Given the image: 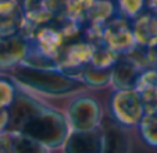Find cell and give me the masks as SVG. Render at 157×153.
Listing matches in <instances>:
<instances>
[{"label":"cell","instance_id":"obj_14","mask_svg":"<svg viewBox=\"0 0 157 153\" xmlns=\"http://www.w3.org/2000/svg\"><path fill=\"white\" fill-rule=\"evenodd\" d=\"M117 7L111 0H95L86 14V24L104 27L116 17Z\"/></svg>","mask_w":157,"mask_h":153},{"label":"cell","instance_id":"obj_15","mask_svg":"<svg viewBox=\"0 0 157 153\" xmlns=\"http://www.w3.org/2000/svg\"><path fill=\"white\" fill-rule=\"evenodd\" d=\"M135 91L140 95L145 103L157 97V68H147L140 73L136 84Z\"/></svg>","mask_w":157,"mask_h":153},{"label":"cell","instance_id":"obj_24","mask_svg":"<svg viewBox=\"0 0 157 153\" xmlns=\"http://www.w3.org/2000/svg\"><path fill=\"white\" fill-rule=\"evenodd\" d=\"M0 153H14L10 132L0 134Z\"/></svg>","mask_w":157,"mask_h":153},{"label":"cell","instance_id":"obj_1","mask_svg":"<svg viewBox=\"0 0 157 153\" xmlns=\"http://www.w3.org/2000/svg\"><path fill=\"white\" fill-rule=\"evenodd\" d=\"M13 76L21 85L48 95H67L86 86L78 76L68 75L59 68L33 67L25 63L13 68Z\"/></svg>","mask_w":157,"mask_h":153},{"label":"cell","instance_id":"obj_3","mask_svg":"<svg viewBox=\"0 0 157 153\" xmlns=\"http://www.w3.org/2000/svg\"><path fill=\"white\" fill-rule=\"evenodd\" d=\"M111 113L121 125H139L146 114L145 102L135 89L116 91L111 99Z\"/></svg>","mask_w":157,"mask_h":153},{"label":"cell","instance_id":"obj_5","mask_svg":"<svg viewBox=\"0 0 157 153\" xmlns=\"http://www.w3.org/2000/svg\"><path fill=\"white\" fill-rule=\"evenodd\" d=\"M103 45L118 54L128 53L136 46L129 20L118 15L109 21L103 27Z\"/></svg>","mask_w":157,"mask_h":153},{"label":"cell","instance_id":"obj_12","mask_svg":"<svg viewBox=\"0 0 157 153\" xmlns=\"http://www.w3.org/2000/svg\"><path fill=\"white\" fill-rule=\"evenodd\" d=\"M21 7L27 24L33 29L49 25L54 21L49 0H21Z\"/></svg>","mask_w":157,"mask_h":153},{"label":"cell","instance_id":"obj_7","mask_svg":"<svg viewBox=\"0 0 157 153\" xmlns=\"http://www.w3.org/2000/svg\"><path fill=\"white\" fill-rule=\"evenodd\" d=\"M95 46L86 41L71 42L65 45L60 54L57 68L64 73L70 70H82L92 60Z\"/></svg>","mask_w":157,"mask_h":153},{"label":"cell","instance_id":"obj_21","mask_svg":"<svg viewBox=\"0 0 157 153\" xmlns=\"http://www.w3.org/2000/svg\"><path fill=\"white\" fill-rule=\"evenodd\" d=\"M116 2L120 15L131 21L142 15L147 6V0H116Z\"/></svg>","mask_w":157,"mask_h":153},{"label":"cell","instance_id":"obj_11","mask_svg":"<svg viewBox=\"0 0 157 153\" xmlns=\"http://www.w3.org/2000/svg\"><path fill=\"white\" fill-rule=\"evenodd\" d=\"M132 31L136 45L157 49V15L151 11L143 13L132 21Z\"/></svg>","mask_w":157,"mask_h":153},{"label":"cell","instance_id":"obj_22","mask_svg":"<svg viewBox=\"0 0 157 153\" xmlns=\"http://www.w3.org/2000/svg\"><path fill=\"white\" fill-rule=\"evenodd\" d=\"M139 131L146 145L150 147H157V116L145 114L139 123Z\"/></svg>","mask_w":157,"mask_h":153},{"label":"cell","instance_id":"obj_26","mask_svg":"<svg viewBox=\"0 0 157 153\" xmlns=\"http://www.w3.org/2000/svg\"><path fill=\"white\" fill-rule=\"evenodd\" d=\"M145 110H146V114L157 116V97L147 102V103H145Z\"/></svg>","mask_w":157,"mask_h":153},{"label":"cell","instance_id":"obj_19","mask_svg":"<svg viewBox=\"0 0 157 153\" xmlns=\"http://www.w3.org/2000/svg\"><path fill=\"white\" fill-rule=\"evenodd\" d=\"M114 68V67H113ZM113 68L109 70H100V68L93 67L90 63L81 70V80L85 82V85L89 86H106L109 82H111V74Z\"/></svg>","mask_w":157,"mask_h":153},{"label":"cell","instance_id":"obj_6","mask_svg":"<svg viewBox=\"0 0 157 153\" xmlns=\"http://www.w3.org/2000/svg\"><path fill=\"white\" fill-rule=\"evenodd\" d=\"M29 52V39L22 33L0 36V70L15 68L25 61Z\"/></svg>","mask_w":157,"mask_h":153},{"label":"cell","instance_id":"obj_8","mask_svg":"<svg viewBox=\"0 0 157 153\" xmlns=\"http://www.w3.org/2000/svg\"><path fill=\"white\" fill-rule=\"evenodd\" d=\"M104 132L93 131H71L63 145L64 153H103Z\"/></svg>","mask_w":157,"mask_h":153},{"label":"cell","instance_id":"obj_10","mask_svg":"<svg viewBox=\"0 0 157 153\" xmlns=\"http://www.w3.org/2000/svg\"><path fill=\"white\" fill-rule=\"evenodd\" d=\"M42 104L25 95L17 93L14 103L10 106V124L7 132H20L21 128L42 109Z\"/></svg>","mask_w":157,"mask_h":153},{"label":"cell","instance_id":"obj_18","mask_svg":"<svg viewBox=\"0 0 157 153\" xmlns=\"http://www.w3.org/2000/svg\"><path fill=\"white\" fill-rule=\"evenodd\" d=\"M14 153H49V147L22 132H10Z\"/></svg>","mask_w":157,"mask_h":153},{"label":"cell","instance_id":"obj_23","mask_svg":"<svg viewBox=\"0 0 157 153\" xmlns=\"http://www.w3.org/2000/svg\"><path fill=\"white\" fill-rule=\"evenodd\" d=\"M17 97V91L11 81L6 78H0V106L10 109Z\"/></svg>","mask_w":157,"mask_h":153},{"label":"cell","instance_id":"obj_27","mask_svg":"<svg viewBox=\"0 0 157 153\" xmlns=\"http://www.w3.org/2000/svg\"><path fill=\"white\" fill-rule=\"evenodd\" d=\"M147 7L153 14L157 15V0H147Z\"/></svg>","mask_w":157,"mask_h":153},{"label":"cell","instance_id":"obj_25","mask_svg":"<svg viewBox=\"0 0 157 153\" xmlns=\"http://www.w3.org/2000/svg\"><path fill=\"white\" fill-rule=\"evenodd\" d=\"M10 124V110L7 107L0 106V134L7 132Z\"/></svg>","mask_w":157,"mask_h":153},{"label":"cell","instance_id":"obj_4","mask_svg":"<svg viewBox=\"0 0 157 153\" xmlns=\"http://www.w3.org/2000/svg\"><path fill=\"white\" fill-rule=\"evenodd\" d=\"M100 118V104L92 97H77L68 107V123L72 131L98 130Z\"/></svg>","mask_w":157,"mask_h":153},{"label":"cell","instance_id":"obj_17","mask_svg":"<svg viewBox=\"0 0 157 153\" xmlns=\"http://www.w3.org/2000/svg\"><path fill=\"white\" fill-rule=\"evenodd\" d=\"M125 59L128 61L133 63V64L139 67L140 70H147V68H157V52L156 49H150V47H143L136 46L132 50H129L128 53L124 54Z\"/></svg>","mask_w":157,"mask_h":153},{"label":"cell","instance_id":"obj_13","mask_svg":"<svg viewBox=\"0 0 157 153\" xmlns=\"http://www.w3.org/2000/svg\"><path fill=\"white\" fill-rule=\"evenodd\" d=\"M140 70L139 67L133 64V63L125 60H118L117 64L113 68L111 74V84L116 88V91H122V89H133L139 78Z\"/></svg>","mask_w":157,"mask_h":153},{"label":"cell","instance_id":"obj_2","mask_svg":"<svg viewBox=\"0 0 157 153\" xmlns=\"http://www.w3.org/2000/svg\"><path fill=\"white\" fill-rule=\"evenodd\" d=\"M70 123L64 114L52 109L42 107L22 128L20 132L39 141L49 149L64 145L70 135Z\"/></svg>","mask_w":157,"mask_h":153},{"label":"cell","instance_id":"obj_20","mask_svg":"<svg viewBox=\"0 0 157 153\" xmlns=\"http://www.w3.org/2000/svg\"><path fill=\"white\" fill-rule=\"evenodd\" d=\"M118 56V53L110 50L107 46L99 45V46H95L90 64L96 68H100V70H109V68H113L117 64Z\"/></svg>","mask_w":157,"mask_h":153},{"label":"cell","instance_id":"obj_9","mask_svg":"<svg viewBox=\"0 0 157 153\" xmlns=\"http://www.w3.org/2000/svg\"><path fill=\"white\" fill-rule=\"evenodd\" d=\"M25 24L20 0H0V36L22 33Z\"/></svg>","mask_w":157,"mask_h":153},{"label":"cell","instance_id":"obj_16","mask_svg":"<svg viewBox=\"0 0 157 153\" xmlns=\"http://www.w3.org/2000/svg\"><path fill=\"white\" fill-rule=\"evenodd\" d=\"M129 141L125 132L118 127H110L104 132L103 153H128Z\"/></svg>","mask_w":157,"mask_h":153}]
</instances>
